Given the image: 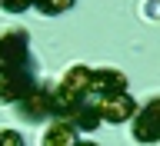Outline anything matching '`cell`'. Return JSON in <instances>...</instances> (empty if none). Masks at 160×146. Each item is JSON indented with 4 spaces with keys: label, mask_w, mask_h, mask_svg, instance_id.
Instances as JSON below:
<instances>
[{
    "label": "cell",
    "mask_w": 160,
    "mask_h": 146,
    "mask_svg": "<svg viewBox=\"0 0 160 146\" xmlns=\"http://www.w3.org/2000/svg\"><path fill=\"white\" fill-rule=\"evenodd\" d=\"M37 63L30 53V33L23 27L0 30V77H33Z\"/></svg>",
    "instance_id": "cell-1"
},
{
    "label": "cell",
    "mask_w": 160,
    "mask_h": 146,
    "mask_svg": "<svg viewBox=\"0 0 160 146\" xmlns=\"http://www.w3.org/2000/svg\"><path fill=\"white\" fill-rule=\"evenodd\" d=\"M130 133L137 143H160V97H150L147 103L137 106Z\"/></svg>",
    "instance_id": "cell-2"
},
{
    "label": "cell",
    "mask_w": 160,
    "mask_h": 146,
    "mask_svg": "<svg viewBox=\"0 0 160 146\" xmlns=\"http://www.w3.org/2000/svg\"><path fill=\"white\" fill-rule=\"evenodd\" d=\"M13 110L27 123H47V120H53V83H37V90Z\"/></svg>",
    "instance_id": "cell-3"
},
{
    "label": "cell",
    "mask_w": 160,
    "mask_h": 146,
    "mask_svg": "<svg viewBox=\"0 0 160 146\" xmlns=\"http://www.w3.org/2000/svg\"><path fill=\"white\" fill-rule=\"evenodd\" d=\"M127 93V77L117 67H90V100Z\"/></svg>",
    "instance_id": "cell-4"
},
{
    "label": "cell",
    "mask_w": 160,
    "mask_h": 146,
    "mask_svg": "<svg viewBox=\"0 0 160 146\" xmlns=\"http://www.w3.org/2000/svg\"><path fill=\"white\" fill-rule=\"evenodd\" d=\"M97 110L103 123H130L133 113H137V100L130 93H113V97L97 100Z\"/></svg>",
    "instance_id": "cell-5"
},
{
    "label": "cell",
    "mask_w": 160,
    "mask_h": 146,
    "mask_svg": "<svg viewBox=\"0 0 160 146\" xmlns=\"http://www.w3.org/2000/svg\"><path fill=\"white\" fill-rule=\"evenodd\" d=\"M37 73L33 77H0V103L3 106H20L23 100L37 90Z\"/></svg>",
    "instance_id": "cell-6"
},
{
    "label": "cell",
    "mask_w": 160,
    "mask_h": 146,
    "mask_svg": "<svg viewBox=\"0 0 160 146\" xmlns=\"http://www.w3.org/2000/svg\"><path fill=\"white\" fill-rule=\"evenodd\" d=\"M67 123L77 133H93V130H100L103 126V120H100V110H97V100H80L77 106L70 110V116H67Z\"/></svg>",
    "instance_id": "cell-7"
},
{
    "label": "cell",
    "mask_w": 160,
    "mask_h": 146,
    "mask_svg": "<svg viewBox=\"0 0 160 146\" xmlns=\"http://www.w3.org/2000/svg\"><path fill=\"white\" fill-rule=\"evenodd\" d=\"M77 139H80V133L67 120H47L43 133H40V146H73Z\"/></svg>",
    "instance_id": "cell-8"
},
{
    "label": "cell",
    "mask_w": 160,
    "mask_h": 146,
    "mask_svg": "<svg viewBox=\"0 0 160 146\" xmlns=\"http://www.w3.org/2000/svg\"><path fill=\"white\" fill-rule=\"evenodd\" d=\"M73 3H77V0H33V7H37L43 17H63V13L73 10Z\"/></svg>",
    "instance_id": "cell-9"
},
{
    "label": "cell",
    "mask_w": 160,
    "mask_h": 146,
    "mask_svg": "<svg viewBox=\"0 0 160 146\" xmlns=\"http://www.w3.org/2000/svg\"><path fill=\"white\" fill-rule=\"evenodd\" d=\"M30 7H33V0H0V10L3 13H13V17L17 13H27Z\"/></svg>",
    "instance_id": "cell-10"
},
{
    "label": "cell",
    "mask_w": 160,
    "mask_h": 146,
    "mask_svg": "<svg viewBox=\"0 0 160 146\" xmlns=\"http://www.w3.org/2000/svg\"><path fill=\"white\" fill-rule=\"evenodd\" d=\"M0 146H27V139H23V133L20 130H0Z\"/></svg>",
    "instance_id": "cell-11"
},
{
    "label": "cell",
    "mask_w": 160,
    "mask_h": 146,
    "mask_svg": "<svg viewBox=\"0 0 160 146\" xmlns=\"http://www.w3.org/2000/svg\"><path fill=\"white\" fill-rule=\"evenodd\" d=\"M73 146H97V143H93V139H77Z\"/></svg>",
    "instance_id": "cell-12"
}]
</instances>
